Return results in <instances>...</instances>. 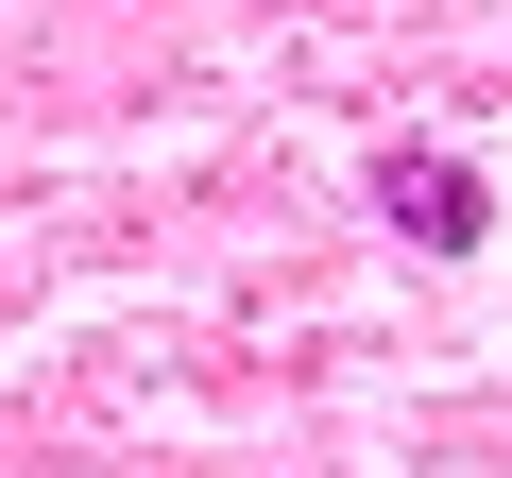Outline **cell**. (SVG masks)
<instances>
[{"mask_svg": "<svg viewBox=\"0 0 512 478\" xmlns=\"http://www.w3.org/2000/svg\"><path fill=\"white\" fill-rule=\"evenodd\" d=\"M376 222L427 239V257H478V239H495V188L461 154H376Z\"/></svg>", "mask_w": 512, "mask_h": 478, "instance_id": "6da1fadb", "label": "cell"}]
</instances>
